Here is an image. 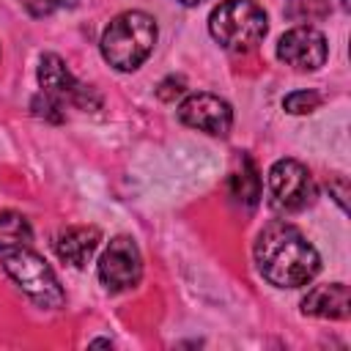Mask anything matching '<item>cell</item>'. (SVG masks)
Segmentation results:
<instances>
[{
  "mask_svg": "<svg viewBox=\"0 0 351 351\" xmlns=\"http://www.w3.org/2000/svg\"><path fill=\"white\" fill-rule=\"evenodd\" d=\"M255 263L263 280L274 288H299L307 285L318 269L321 258L315 247L302 236L291 222H269L255 239Z\"/></svg>",
  "mask_w": 351,
  "mask_h": 351,
  "instance_id": "6da1fadb",
  "label": "cell"
},
{
  "mask_svg": "<svg viewBox=\"0 0 351 351\" xmlns=\"http://www.w3.org/2000/svg\"><path fill=\"white\" fill-rule=\"evenodd\" d=\"M99 241H101V230L96 225H71L58 233L55 250H58L60 261L71 263L74 269H85L88 261L93 258Z\"/></svg>",
  "mask_w": 351,
  "mask_h": 351,
  "instance_id": "30bf717a",
  "label": "cell"
},
{
  "mask_svg": "<svg viewBox=\"0 0 351 351\" xmlns=\"http://www.w3.org/2000/svg\"><path fill=\"white\" fill-rule=\"evenodd\" d=\"M30 241H33L30 222L16 211H3L0 214V252L14 250V247H27Z\"/></svg>",
  "mask_w": 351,
  "mask_h": 351,
  "instance_id": "4fadbf2b",
  "label": "cell"
},
{
  "mask_svg": "<svg viewBox=\"0 0 351 351\" xmlns=\"http://www.w3.org/2000/svg\"><path fill=\"white\" fill-rule=\"evenodd\" d=\"M36 74H38L41 93L49 96L52 101H58L60 107H69V104H74V107H90V99H96L93 90L88 85H82L55 52L41 55Z\"/></svg>",
  "mask_w": 351,
  "mask_h": 351,
  "instance_id": "ba28073f",
  "label": "cell"
},
{
  "mask_svg": "<svg viewBox=\"0 0 351 351\" xmlns=\"http://www.w3.org/2000/svg\"><path fill=\"white\" fill-rule=\"evenodd\" d=\"M96 271H99L101 285L110 293H121V291L134 288L143 277V258H140L134 239H129V236L110 239V244L104 247V252L99 258Z\"/></svg>",
  "mask_w": 351,
  "mask_h": 351,
  "instance_id": "8992f818",
  "label": "cell"
},
{
  "mask_svg": "<svg viewBox=\"0 0 351 351\" xmlns=\"http://www.w3.org/2000/svg\"><path fill=\"white\" fill-rule=\"evenodd\" d=\"M321 93H315V90H293V93H288L285 99H282V107H285V112H291V115H307V112H313V110H318L321 107Z\"/></svg>",
  "mask_w": 351,
  "mask_h": 351,
  "instance_id": "5bb4252c",
  "label": "cell"
},
{
  "mask_svg": "<svg viewBox=\"0 0 351 351\" xmlns=\"http://www.w3.org/2000/svg\"><path fill=\"white\" fill-rule=\"evenodd\" d=\"M184 90H186V88H184V80H181V77H167V80L159 85V90H156V93H159V99H162V101H173V99H176V96H181Z\"/></svg>",
  "mask_w": 351,
  "mask_h": 351,
  "instance_id": "e0dca14e",
  "label": "cell"
},
{
  "mask_svg": "<svg viewBox=\"0 0 351 351\" xmlns=\"http://www.w3.org/2000/svg\"><path fill=\"white\" fill-rule=\"evenodd\" d=\"M241 170H233L230 173V195L239 200V203H247V206H255L258 197H261V176L252 165L250 156H241Z\"/></svg>",
  "mask_w": 351,
  "mask_h": 351,
  "instance_id": "7c38bea8",
  "label": "cell"
},
{
  "mask_svg": "<svg viewBox=\"0 0 351 351\" xmlns=\"http://www.w3.org/2000/svg\"><path fill=\"white\" fill-rule=\"evenodd\" d=\"M3 269L16 282V288L38 307L58 310L63 304V288L52 271V266L33 252L30 247H14L3 252Z\"/></svg>",
  "mask_w": 351,
  "mask_h": 351,
  "instance_id": "277c9868",
  "label": "cell"
},
{
  "mask_svg": "<svg viewBox=\"0 0 351 351\" xmlns=\"http://www.w3.org/2000/svg\"><path fill=\"white\" fill-rule=\"evenodd\" d=\"M178 121L184 126L206 132L211 137H225L233 126V110L225 99L197 90V93H189L178 104Z\"/></svg>",
  "mask_w": 351,
  "mask_h": 351,
  "instance_id": "9c48e42d",
  "label": "cell"
},
{
  "mask_svg": "<svg viewBox=\"0 0 351 351\" xmlns=\"http://www.w3.org/2000/svg\"><path fill=\"white\" fill-rule=\"evenodd\" d=\"M348 310H351V296H348V285H343V282L315 285L302 299V313L315 315V318L340 321V318H348Z\"/></svg>",
  "mask_w": 351,
  "mask_h": 351,
  "instance_id": "8fae6325",
  "label": "cell"
},
{
  "mask_svg": "<svg viewBox=\"0 0 351 351\" xmlns=\"http://www.w3.org/2000/svg\"><path fill=\"white\" fill-rule=\"evenodd\" d=\"M266 30H269L266 11L255 0H222L208 14L211 38L230 52H247L258 47Z\"/></svg>",
  "mask_w": 351,
  "mask_h": 351,
  "instance_id": "3957f363",
  "label": "cell"
},
{
  "mask_svg": "<svg viewBox=\"0 0 351 351\" xmlns=\"http://www.w3.org/2000/svg\"><path fill=\"white\" fill-rule=\"evenodd\" d=\"M19 5L30 14V16H49L60 8H74L77 0H19Z\"/></svg>",
  "mask_w": 351,
  "mask_h": 351,
  "instance_id": "2e32d148",
  "label": "cell"
},
{
  "mask_svg": "<svg viewBox=\"0 0 351 351\" xmlns=\"http://www.w3.org/2000/svg\"><path fill=\"white\" fill-rule=\"evenodd\" d=\"M329 14V3L326 0H288V16L296 22H313Z\"/></svg>",
  "mask_w": 351,
  "mask_h": 351,
  "instance_id": "9a60e30c",
  "label": "cell"
},
{
  "mask_svg": "<svg viewBox=\"0 0 351 351\" xmlns=\"http://www.w3.org/2000/svg\"><path fill=\"white\" fill-rule=\"evenodd\" d=\"M176 3H181V5H197V3H203V0H176Z\"/></svg>",
  "mask_w": 351,
  "mask_h": 351,
  "instance_id": "d6986e66",
  "label": "cell"
},
{
  "mask_svg": "<svg viewBox=\"0 0 351 351\" xmlns=\"http://www.w3.org/2000/svg\"><path fill=\"white\" fill-rule=\"evenodd\" d=\"M156 19L145 11H123L104 27L99 49L101 58L118 71H134L145 63L156 44Z\"/></svg>",
  "mask_w": 351,
  "mask_h": 351,
  "instance_id": "7a4b0ae2",
  "label": "cell"
},
{
  "mask_svg": "<svg viewBox=\"0 0 351 351\" xmlns=\"http://www.w3.org/2000/svg\"><path fill=\"white\" fill-rule=\"evenodd\" d=\"M329 189L335 192V200H337V206L346 211V181H343V178H337V181H329Z\"/></svg>",
  "mask_w": 351,
  "mask_h": 351,
  "instance_id": "ac0fdd59",
  "label": "cell"
},
{
  "mask_svg": "<svg viewBox=\"0 0 351 351\" xmlns=\"http://www.w3.org/2000/svg\"><path fill=\"white\" fill-rule=\"evenodd\" d=\"M329 44L326 36L313 25H296L285 30L277 41V58L299 71H315L326 63Z\"/></svg>",
  "mask_w": 351,
  "mask_h": 351,
  "instance_id": "52a82bcc",
  "label": "cell"
},
{
  "mask_svg": "<svg viewBox=\"0 0 351 351\" xmlns=\"http://www.w3.org/2000/svg\"><path fill=\"white\" fill-rule=\"evenodd\" d=\"M269 203L280 214H296L313 206L315 200V181L310 170L296 159H277L269 167Z\"/></svg>",
  "mask_w": 351,
  "mask_h": 351,
  "instance_id": "5b68a950",
  "label": "cell"
}]
</instances>
